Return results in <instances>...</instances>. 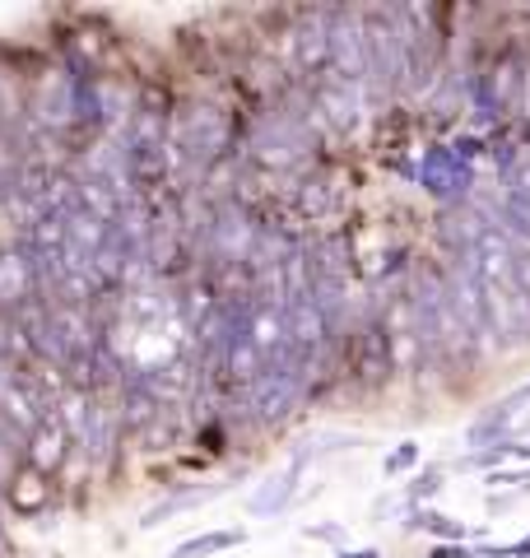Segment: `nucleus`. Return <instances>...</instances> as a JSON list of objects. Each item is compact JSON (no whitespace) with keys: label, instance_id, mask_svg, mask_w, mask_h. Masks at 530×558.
I'll return each mask as SVG.
<instances>
[{"label":"nucleus","instance_id":"6e6552de","mask_svg":"<svg viewBox=\"0 0 530 558\" xmlns=\"http://www.w3.org/2000/svg\"><path fill=\"white\" fill-rule=\"evenodd\" d=\"M359 373L363 381H382L392 373V330L382 322H368L359 330Z\"/></svg>","mask_w":530,"mask_h":558},{"label":"nucleus","instance_id":"f03ea898","mask_svg":"<svg viewBox=\"0 0 530 558\" xmlns=\"http://www.w3.org/2000/svg\"><path fill=\"white\" fill-rule=\"evenodd\" d=\"M330 70L340 80H368V14L335 10L330 14Z\"/></svg>","mask_w":530,"mask_h":558},{"label":"nucleus","instance_id":"aec40b11","mask_svg":"<svg viewBox=\"0 0 530 558\" xmlns=\"http://www.w3.org/2000/svg\"><path fill=\"white\" fill-rule=\"evenodd\" d=\"M0 558H5V539H0Z\"/></svg>","mask_w":530,"mask_h":558},{"label":"nucleus","instance_id":"f257e3e1","mask_svg":"<svg viewBox=\"0 0 530 558\" xmlns=\"http://www.w3.org/2000/svg\"><path fill=\"white\" fill-rule=\"evenodd\" d=\"M419 182L423 191H429L433 201H442L447 209H456L466 196H470V186H474V168L470 159H461L451 145H433L429 154H423V163H419Z\"/></svg>","mask_w":530,"mask_h":558},{"label":"nucleus","instance_id":"a211bd4d","mask_svg":"<svg viewBox=\"0 0 530 558\" xmlns=\"http://www.w3.org/2000/svg\"><path fill=\"white\" fill-rule=\"evenodd\" d=\"M511 461H530V442H517V447H511Z\"/></svg>","mask_w":530,"mask_h":558},{"label":"nucleus","instance_id":"0eeeda50","mask_svg":"<svg viewBox=\"0 0 530 558\" xmlns=\"http://www.w3.org/2000/svg\"><path fill=\"white\" fill-rule=\"evenodd\" d=\"M308 461H312V451L303 447L298 457L279 470L275 480H265L256 494H252V517H275V512H285L289 502H293V488H298V480H303V470H308Z\"/></svg>","mask_w":530,"mask_h":558},{"label":"nucleus","instance_id":"423d86ee","mask_svg":"<svg viewBox=\"0 0 530 558\" xmlns=\"http://www.w3.org/2000/svg\"><path fill=\"white\" fill-rule=\"evenodd\" d=\"M70 447H75V438H70L65 418L51 410L43 424L28 433V465L38 470V475H57V470L70 461Z\"/></svg>","mask_w":530,"mask_h":558},{"label":"nucleus","instance_id":"9b49d317","mask_svg":"<svg viewBox=\"0 0 530 558\" xmlns=\"http://www.w3.org/2000/svg\"><path fill=\"white\" fill-rule=\"evenodd\" d=\"M330 201H335V191L326 186V178H312V182L298 186V209L312 215V219H322L326 209H330Z\"/></svg>","mask_w":530,"mask_h":558},{"label":"nucleus","instance_id":"1a4fd4ad","mask_svg":"<svg viewBox=\"0 0 530 558\" xmlns=\"http://www.w3.org/2000/svg\"><path fill=\"white\" fill-rule=\"evenodd\" d=\"M484 215L498 219V229H503V233L530 242V201L517 196V191H507V186H503V196L493 201V209H484Z\"/></svg>","mask_w":530,"mask_h":558},{"label":"nucleus","instance_id":"4468645a","mask_svg":"<svg viewBox=\"0 0 530 558\" xmlns=\"http://www.w3.org/2000/svg\"><path fill=\"white\" fill-rule=\"evenodd\" d=\"M511 279H517V289L530 299V247H517V266H511Z\"/></svg>","mask_w":530,"mask_h":558},{"label":"nucleus","instance_id":"f3484780","mask_svg":"<svg viewBox=\"0 0 530 558\" xmlns=\"http://www.w3.org/2000/svg\"><path fill=\"white\" fill-rule=\"evenodd\" d=\"M308 535H312V539H340L345 531H340V526H308Z\"/></svg>","mask_w":530,"mask_h":558},{"label":"nucleus","instance_id":"7ed1b4c3","mask_svg":"<svg viewBox=\"0 0 530 558\" xmlns=\"http://www.w3.org/2000/svg\"><path fill=\"white\" fill-rule=\"evenodd\" d=\"M484 299H489V330L493 340L517 349L530 344V299L517 284H484Z\"/></svg>","mask_w":530,"mask_h":558},{"label":"nucleus","instance_id":"ddd939ff","mask_svg":"<svg viewBox=\"0 0 530 558\" xmlns=\"http://www.w3.org/2000/svg\"><path fill=\"white\" fill-rule=\"evenodd\" d=\"M414 461H419V442H400L392 457L382 461V470H386V475H400V470H410Z\"/></svg>","mask_w":530,"mask_h":558},{"label":"nucleus","instance_id":"2eb2a0df","mask_svg":"<svg viewBox=\"0 0 530 558\" xmlns=\"http://www.w3.org/2000/svg\"><path fill=\"white\" fill-rule=\"evenodd\" d=\"M480 558H530V535H521L517 545H507V549H480Z\"/></svg>","mask_w":530,"mask_h":558},{"label":"nucleus","instance_id":"39448f33","mask_svg":"<svg viewBox=\"0 0 530 558\" xmlns=\"http://www.w3.org/2000/svg\"><path fill=\"white\" fill-rule=\"evenodd\" d=\"M127 438V424H121V405L108 396H94V418H88V433H84V457L94 461L98 470H108L117 461V442Z\"/></svg>","mask_w":530,"mask_h":558},{"label":"nucleus","instance_id":"412c9836","mask_svg":"<svg viewBox=\"0 0 530 558\" xmlns=\"http://www.w3.org/2000/svg\"><path fill=\"white\" fill-rule=\"evenodd\" d=\"M526 428H530V418H526Z\"/></svg>","mask_w":530,"mask_h":558},{"label":"nucleus","instance_id":"9d476101","mask_svg":"<svg viewBox=\"0 0 530 558\" xmlns=\"http://www.w3.org/2000/svg\"><path fill=\"white\" fill-rule=\"evenodd\" d=\"M246 539V531L228 526V531H205V535H191L172 549V558H209V554H224V549H238Z\"/></svg>","mask_w":530,"mask_h":558},{"label":"nucleus","instance_id":"f8f14e48","mask_svg":"<svg viewBox=\"0 0 530 558\" xmlns=\"http://www.w3.org/2000/svg\"><path fill=\"white\" fill-rule=\"evenodd\" d=\"M437 488H442V470H423V475H414L410 488H405V502H410V508H423Z\"/></svg>","mask_w":530,"mask_h":558},{"label":"nucleus","instance_id":"20e7f679","mask_svg":"<svg viewBox=\"0 0 530 558\" xmlns=\"http://www.w3.org/2000/svg\"><path fill=\"white\" fill-rule=\"evenodd\" d=\"M330 14L335 10H308L293 20V61L312 80H322V70L330 65Z\"/></svg>","mask_w":530,"mask_h":558},{"label":"nucleus","instance_id":"6ab92c4d","mask_svg":"<svg viewBox=\"0 0 530 558\" xmlns=\"http://www.w3.org/2000/svg\"><path fill=\"white\" fill-rule=\"evenodd\" d=\"M340 558H382L377 549H353V554H340Z\"/></svg>","mask_w":530,"mask_h":558},{"label":"nucleus","instance_id":"dca6fc26","mask_svg":"<svg viewBox=\"0 0 530 558\" xmlns=\"http://www.w3.org/2000/svg\"><path fill=\"white\" fill-rule=\"evenodd\" d=\"M429 558H474L466 545H433V554Z\"/></svg>","mask_w":530,"mask_h":558}]
</instances>
